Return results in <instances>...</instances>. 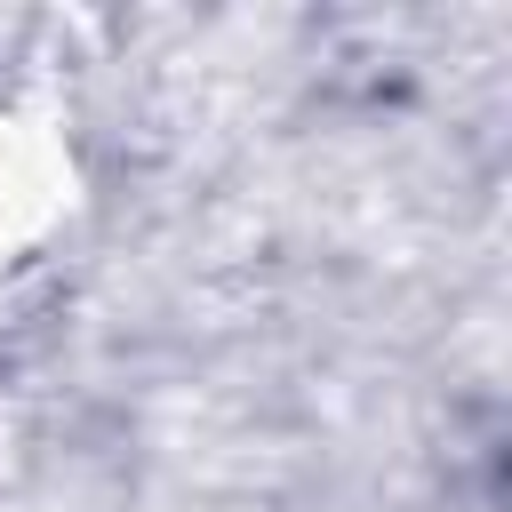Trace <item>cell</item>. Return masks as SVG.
Returning <instances> with one entry per match:
<instances>
[{"label":"cell","mask_w":512,"mask_h":512,"mask_svg":"<svg viewBox=\"0 0 512 512\" xmlns=\"http://www.w3.org/2000/svg\"><path fill=\"white\" fill-rule=\"evenodd\" d=\"M96 176L48 96H0V328L48 312L88 256Z\"/></svg>","instance_id":"6da1fadb"}]
</instances>
